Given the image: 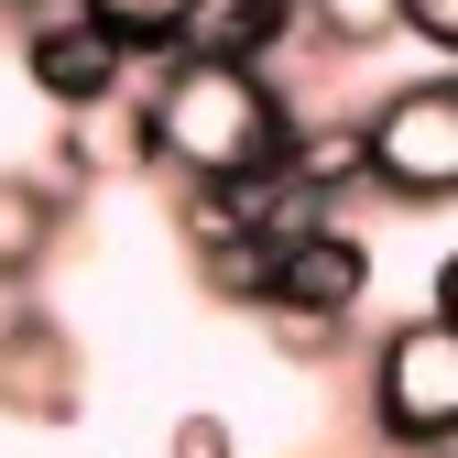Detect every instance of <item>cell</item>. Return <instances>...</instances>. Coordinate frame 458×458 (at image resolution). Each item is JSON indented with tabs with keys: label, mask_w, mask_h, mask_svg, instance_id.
<instances>
[{
	"label": "cell",
	"mask_w": 458,
	"mask_h": 458,
	"mask_svg": "<svg viewBox=\"0 0 458 458\" xmlns=\"http://www.w3.org/2000/svg\"><path fill=\"white\" fill-rule=\"evenodd\" d=\"M426 306H437V317H447V327H458V251H447V262H437V284H426Z\"/></svg>",
	"instance_id": "16"
},
{
	"label": "cell",
	"mask_w": 458,
	"mask_h": 458,
	"mask_svg": "<svg viewBox=\"0 0 458 458\" xmlns=\"http://www.w3.org/2000/svg\"><path fill=\"white\" fill-rule=\"evenodd\" d=\"M306 33L327 55H371V44L404 33V0H306Z\"/></svg>",
	"instance_id": "12"
},
{
	"label": "cell",
	"mask_w": 458,
	"mask_h": 458,
	"mask_svg": "<svg viewBox=\"0 0 458 458\" xmlns=\"http://www.w3.org/2000/svg\"><path fill=\"white\" fill-rule=\"evenodd\" d=\"M360 404H371V437L404 447V458L458 447V327L437 306L404 317V327H382V350L360 371Z\"/></svg>",
	"instance_id": "2"
},
{
	"label": "cell",
	"mask_w": 458,
	"mask_h": 458,
	"mask_svg": "<svg viewBox=\"0 0 458 458\" xmlns=\"http://www.w3.org/2000/svg\"><path fill=\"white\" fill-rule=\"evenodd\" d=\"M77 12H88L109 44H131L142 66H153V55H175V44H186V12H197V0H77Z\"/></svg>",
	"instance_id": "11"
},
{
	"label": "cell",
	"mask_w": 458,
	"mask_h": 458,
	"mask_svg": "<svg viewBox=\"0 0 458 458\" xmlns=\"http://www.w3.org/2000/svg\"><path fill=\"white\" fill-rule=\"evenodd\" d=\"M131 66H142V55H131V44H109V33L77 12V0H66V12H44V22H22V77H33V98L66 109V121H77V109H109Z\"/></svg>",
	"instance_id": "5"
},
{
	"label": "cell",
	"mask_w": 458,
	"mask_h": 458,
	"mask_svg": "<svg viewBox=\"0 0 458 458\" xmlns=\"http://www.w3.org/2000/svg\"><path fill=\"white\" fill-rule=\"evenodd\" d=\"M284 164L338 208V197L371 186V131H360V121H295V153H284Z\"/></svg>",
	"instance_id": "9"
},
{
	"label": "cell",
	"mask_w": 458,
	"mask_h": 458,
	"mask_svg": "<svg viewBox=\"0 0 458 458\" xmlns=\"http://www.w3.org/2000/svg\"><path fill=\"white\" fill-rule=\"evenodd\" d=\"M404 33H415V44H437L447 66H458V0H404Z\"/></svg>",
	"instance_id": "15"
},
{
	"label": "cell",
	"mask_w": 458,
	"mask_h": 458,
	"mask_svg": "<svg viewBox=\"0 0 458 458\" xmlns=\"http://www.w3.org/2000/svg\"><path fill=\"white\" fill-rule=\"evenodd\" d=\"M262 338H273V350L284 360H338V350H350V317H338V306H262Z\"/></svg>",
	"instance_id": "13"
},
{
	"label": "cell",
	"mask_w": 458,
	"mask_h": 458,
	"mask_svg": "<svg viewBox=\"0 0 458 458\" xmlns=\"http://www.w3.org/2000/svg\"><path fill=\"white\" fill-rule=\"evenodd\" d=\"M77 404H88L77 338L55 327L44 306H12V295H0V415H12V426H77Z\"/></svg>",
	"instance_id": "4"
},
{
	"label": "cell",
	"mask_w": 458,
	"mask_h": 458,
	"mask_svg": "<svg viewBox=\"0 0 458 458\" xmlns=\"http://www.w3.org/2000/svg\"><path fill=\"white\" fill-rule=\"evenodd\" d=\"M295 22H306V0H197V12H186V44L273 66V55L295 44Z\"/></svg>",
	"instance_id": "8"
},
{
	"label": "cell",
	"mask_w": 458,
	"mask_h": 458,
	"mask_svg": "<svg viewBox=\"0 0 458 458\" xmlns=\"http://www.w3.org/2000/svg\"><path fill=\"white\" fill-rule=\"evenodd\" d=\"M142 142H153V175H175V186H251L295 153V98L251 55L175 44L142 77Z\"/></svg>",
	"instance_id": "1"
},
{
	"label": "cell",
	"mask_w": 458,
	"mask_h": 458,
	"mask_svg": "<svg viewBox=\"0 0 458 458\" xmlns=\"http://www.w3.org/2000/svg\"><path fill=\"white\" fill-rule=\"evenodd\" d=\"M164 458H241V437H229L218 415H175V437H164Z\"/></svg>",
	"instance_id": "14"
},
{
	"label": "cell",
	"mask_w": 458,
	"mask_h": 458,
	"mask_svg": "<svg viewBox=\"0 0 458 458\" xmlns=\"http://www.w3.org/2000/svg\"><path fill=\"white\" fill-rule=\"evenodd\" d=\"M360 295H371V241L350 218H327V229H306V241L273 251V295L262 306H338V317H360Z\"/></svg>",
	"instance_id": "6"
},
{
	"label": "cell",
	"mask_w": 458,
	"mask_h": 458,
	"mask_svg": "<svg viewBox=\"0 0 458 458\" xmlns=\"http://www.w3.org/2000/svg\"><path fill=\"white\" fill-rule=\"evenodd\" d=\"M186 251H197V284H208V295H229V306H262L273 295V241H262L251 218L218 229V241H186Z\"/></svg>",
	"instance_id": "10"
},
{
	"label": "cell",
	"mask_w": 458,
	"mask_h": 458,
	"mask_svg": "<svg viewBox=\"0 0 458 458\" xmlns=\"http://www.w3.org/2000/svg\"><path fill=\"white\" fill-rule=\"evenodd\" d=\"M371 131V197L393 208H447L458 197V77H404L360 109Z\"/></svg>",
	"instance_id": "3"
},
{
	"label": "cell",
	"mask_w": 458,
	"mask_h": 458,
	"mask_svg": "<svg viewBox=\"0 0 458 458\" xmlns=\"http://www.w3.org/2000/svg\"><path fill=\"white\" fill-rule=\"evenodd\" d=\"M66 208H77V186L55 175H0V295H22V284L66 251Z\"/></svg>",
	"instance_id": "7"
}]
</instances>
